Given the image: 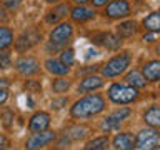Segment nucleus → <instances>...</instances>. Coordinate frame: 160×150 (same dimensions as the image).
I'll use <instances>...</instances> for the list:
<instances>
[{
    "mask_svg": "<svg viewBox=\"0 0 160 150\" xmlns=\"http://www.w3.org/2000/svg\"><path fill=\"white\" fill-rule=\"evenodd\" d=\"M92 2H93L95 7H103V5H107L110 0H92Z\"/></svg>",
    "mask_w": 160,
    "mask_h": 150,
    "instance_id": "obj_35",
    "label": "nucleus"
},
{
    "mask_svg": "<svg viewBox=\"0 0 160 150\" xmlns=\"http://www.w3.org/2000/svg\"><path fill=\"white\" fill-rule=\"evenodd\" d=\"M25 87H27L28 90H40V88H42V85H40L38 82H33V80H28V82L25 83Z\"/></svg>",
    "mask_w": 160,
    "mask_h": 150,
    "instance_id": "obj_31",
    "label": "nucleus"
},
{
    "mask_svg": "<svg viewBox=\"0 0 160 150\" xmlns=\"http://www.w3.org/2000/svg\"><path fill=\"white\" fill-rule=\"evenodd\" d=\"M142 75L148 82H157V80H160V60H152V62L145 63Z\"/></svg>",
    "mask_w": 160,
    "mask_h": 150,
    "instance_id": "obj_13",
    "label": "nucleus"
},
{
    "mask_svg": "<svg viewBox=\"0 0 160 150\" xmlns=\"http://www.w3.org/2000/svg\"><path fill=\"white\" fill-rule=\"evenodd\" d=\"M160 142V132L155 128H145L140 130L138 135L135 137V148L140 150H150Z\"/></svg>",
    "mask_w": 160,
    "mask_h": 150,
    "instance_id": "obj_4",
    "label": "nucleus"
},
{
    "mask_svg": "<svg viewBox=\"0 0 160 150\" xmlns=\"http://www.w3.org/2000/svg\"><path fill=\"white\" fill-rule=\"evenodd\" d=\"M70 87V82L67 78H57L53 82L52 85V88H53V92L55 93H62V92H67V88Z\"/></svg>",
    "mask_w": 160,
    "mask_h": 150,
    "instance_id": "obj_25",
    "label": "nucleus"
},
{
    "mask_svg": "<svg viewBox=\"0 0 160 150\" xmlns=\"http://www.w3.org/2000/svg\"><path fill=\"white\" fill-rule=\"evenodd\" d=\"M102 43L110 50H117L120 45H122V40H120V37H117V35H113V33H105Z\"/></svg>",
    "mask_w": 160,
    "mask_h": 150,
    "instance_id": "obj_23",
    "label": "nucleus"
},
{
    "mask_svg": "<svg viewBox=\"0 0 160 150\" xmlns=\"http://www.w3.org/2000/svg\"><path fill=\"white\" fill-rule=\"evenodd\" d=\"M8 147H10V140L5 135L0 133V150H7Z\"/></svg>",
    "mask_w": 160,
    "mask_h": 150,
    "instance_id": "obj_30",
    "label": "nucleus"
},
{
    "mask_svg": "<svg viewBox=\"0 0 160 150\" xmlns=\"http://www.w3.org/2000/svg\"><path fill=\"white\" fill-rule=\"evenodd\" d=\"M143 120L152 128H160V107H150L145 112Z\"/></svg>",
    "mask_w": 160,
    "mask_h": 150,
    "instance_id": "obj_15",
    "label": "nucleus"
},
{
    "mask_svg": "<svg viewBox=\"0 0 160 150\" xmlns=\"http://www.w3.org/2000/svg\"><path fill=\"white\" fill-rule=\"evenodd\" d=\"M7 98H8V93H7V90H5V88H0V105L7 102Z\"/></svg>",
    "mask_w": 160,
    "mask_h": 150,
    "instance_id": "obj_34",
    "label": "nucleus"
},
{
    "mask_svg": "<svg viewBox=\"0 0 160 150\" xmlns=\"http://www.w3.org/2000/svg\"><path fill=\"white\" fill-rule=\"evenodd\" d=\"M0 17H2V18H7V15H5V12H3L2 7H0Z\"/></svg>",
    "mask_w": 160,
    "mask_h": 150,
    "instance_id": "obj_38",
    "label": "nucleus"
},
{
    "mask_svg": "<svg viewBox=\"0 0 160 150\" xmlns=\"http://www.w3.org/2000/svg\"><path fill=\"white\" fill-rule=\"evenodd\" d=\"M53 12H55V13H57V15H58V17H65V15H67V13H68V5H58V7H57V8H55V10H53Z\"/></svg>",
    "mask_w": 160,
    "mask_h": 150,
    "instance_id": "obj_29",
    "label": "nucleus"
},
{
    "mask_svg": "<svg viewBox=\"0 0 160 150\" xmlns=\"http://www.w3.org/2000/svg\"><path fill=\"white\" fill-rule=\"evenodd\" d=\"M12 62H10V53L8 52H2L0 53V68H8Z\"/></svg>",
    "mask_w": 160,
    "mask_h": 150,
    "instance_id": "obj_27",
    "label": "nucleus"
},
{
    "mask_svg": "<svg viewBox=\"0 0 160 150\" xmlns=\"http://www.w3.org/2000/svg\"><path fill=\"white\" fill-rule=\"evenodd\" d=\"M45 67L50 73L53 75H65L68 73V67L67 65H63L60 60H55V58H48L47 62H45Z\"/></svg>",
    "mask_w": 160,
    "mask_h": 150,
    "instance_id": "obj_17",
    "label": "nucleus"
},
{
    "mask_svg": "<svg viewBox=\"0 0 160 150\" xmlns=\"http://www.w3.org/2000/svg\"><path fill=\"white\" fill-rule=\"evenodd\" d=\"M8 80H5V78H0V88H7L8 87Z\"/></svg>",
    "mask_w": 160,
    "mask_h": 150,
    "instance_id": "obj_36",
    "label": "nucleus"
},
{
    "mask_svg": "<svg viewBox=\"0 0 160 150\" xmlns=\"http://www.w3.org/2000/svg\"><path fill=\"white\" fill-rule=\"evenodd\" d=\"M157 52H158V55H160V47H158V48H157Z\"/></svg>",
    "mask_w": 160,
    "mask_h": 150,
    "instance_id": "obj_42",
    "label": "nucleus"
},
{
    "mask_svg": "<svg viewBox=\"0 0 160 150\" xmlns=\"http://www.w3.org/2000/svg\"><path fill=\"white\" fill-rule=\"evenodd\" d=\"M143 25L148 32H160V12L150 13L148 17L143 20Z\"/></svg>",
    "mask_w": 160,
    "mask_h": 150,
    "instance_id": "obj_20",
    "label": "nucleus"
},
{
    "mask_svg": "<svg viewBox=\"0 0 160 150\" xmlns=\"http://www.w3.org/2000/svg\"><path fill=\"white\" fill-rule=\"evenodd\" d=\"M85 150H108V137H95L87 142Z\"/></svg>",
    "mask_w": 160,
    "mask_h": 150,
    "instance_id": "obj_21",
    "label": "nucleus"
},
{
    "mask_svg": "<svg viewBox=\"0 0 160 150\" xmlns=\"http://www.w3.org/2000/svg\"><path fill=\"white\" fill-rule=\"evenodd\" d=\"M87 133H88V127H85V125H72V127H68L65 130V135L70 140H80Z\"/></svg>",
    "mask_w": 160,
    "mask_h": 150,
    "instance_id": "obj_18",
    "label": "nucleus"
},
{
    "mask_svg": "<svg viewBox=\"0 0 160 150\" xmlns=\"http://www.w3.org/2000/svg\"><path fill=\"white\" fill-rule=\"evenodd\" d=\"M105 15L110 18H123L130 15V5L127 0H112L105 8Z\"/></svg>",
    "mask_w": 160,
    "mask_h": 150,
    "instance_id": "obj_6",
    "label": "nucleus"
},
{
    "mask_svg": "<svg viewBox=\"0 0 160 150\" xmlns=\"http://www.w3.org/2000/svg\"><path fill=\"white\" fill-rule=\"evenodd\" d=\"M38 40H40V33L37 30H28L27 33H23L22 37L17 40L15 47H17V50H20V52H23V50H27V48L32 47V45H35Z\"/></svg>",
    "mask_w": 160,
    "mask_h": 150,
    "instance_id": "obj_12",
    "label": "nucleus"
},
{
    "mask_svg": "<svg viewBox=\"0 0 160 150\" xmlns=\"http://www.w3.org/2000/svg\"><path fill=\"white\" fill-rule=\"evenodd\" d=\"M73 28L70 23H60L58 27H55L52 32H50V42L53 45H63L68 42V38L72 37Z\"/></svg>",
    "mask_w": 160,
    "mask_h": 150,
    "instance_id": "obj_7",
    "label": "nucleus"
},
{
    "mask_svg": "<svg viewBox=\"0 0 160 150\" xmlns=\"http://www.w3.org/2000/svg\"><path fill=\"white\" fill-rule=\"evenodd\" d=\"M20 2H22V0H2V3L5 5V7H8L10 10L17 8L18 5H20Z\"/></svg>",
    "mask_w": 160,
    "mask_h": 150,
    "instance_id": "obj_28",
    "label": "nucleus"
},
{
    "mask_svg": "<svg viewBox=\"0 0 160 150\" xmlns=\"http://www.w3.org/2000/svg\"><path fill=\"white\" fill-rule=\"evenodd\" d=\"M65 103H67V98H58V100H53V102H52V108H62L63 107V105Z\"/></svg>",
    "mask_w": 160,
    "mask_h": 150,
    "instance_id": "obj_32",
    "label": "nucleus"
},
{
    "mask_svg": "<svg viewBox=\"0 0 160 150\" xmlns=\"http://www.w3.org/2000/svg\"><path fill=\"white\" fill-rule=\"evenodd\" d=\"M130 65V55L128 53H120L117 57L110 58L107 65L102 67V75L103 77H117V75L123 73Z\"/></svg>",
    "mask_w": 160,
    "mask_h": 150,
    "instance_id": "obj_3",
    "label": "nucleus"
},
{
    "mask_svg": "<svg viewBox=\"0 0 160 150\" xmlns=\"http://www.w3.org/2000/svg\"><path fill=\"white\" fill-rule=\"evenodd\" d=\"M135 27L137 23L135 22H123L118 25V37H132L135 33Z\"/></svg>",
    "mask_w": 160,
    "mask_h": 150,
    "instance_id": "obj_24",
    "label": "nucleus"
},
{
    "mask_svg": "<svg viewBox=\"0 0 160 150\" xmlns=\"http://www.w3.org/2000/svg\"><path fill=\"white\" fill-rule=\"evenodd\" d=\"M58 18H60V17H58V15L55 13V12H48V15H47V22H48V23H53V22H57Z\"/></svg>",
    "mask_w": 160,
    "mask_h": 150,
    "instance_id": "obj_33",
    "label": "nucleus"
},
{
    "mask_svg": "<svg viewBox=\"0 0 160 150\" xmlns=\"http://www.w3.org/2000/svg\"><path fill=\"white\" fill-rule=\"evenodd\" d=\"M60 62H62L63 65H67V67H70V65H73V62H75L73 50H72V48L63 50V52H62V57H60Z\"/></svg>",
    "mask_w": 160,
    "mask_h": 150,
    "instance_id": "obj_26",
    "label": "nucleus"
},
{
    "mask_svg": "<svg viewBox=\"0 0 160 150\" xmlns=\"http://www.w3.org/2000/svg\"><path fill=\"white\" fill-rule=\"evenodd\" d=\"M143 40H145V42H152V40H153V32L147 33V35H145V37H143Z\"/></svg>",
    "mask_w": 160,
    "mask_h": 150,
    "instance_id": "obj_37",
    "label": "nucleus"
},
{
    "mask_svg": "<svg viewBox=\"0 0 160 150\" xmlns=\"http://www.w3.org/2000/svg\"><path fill=\"white\" fill-rule=\"evenodd\" d=\"M108 98L113 103L125 105V103H132L133 100L138 98V90L132 87V85H123V83H113L108 88Z\"/></svg>",
    "mask_w": 160,
    "mask_h": 150,
    "instance_id": "obj_2",
    "label": "nucleus"
},
{
    "mask_svg": "<svg viewBox=\"0 0 160 150\" xmlns=\"http://www.w3.org/2000/svg\"><path fill=\"white\" fill-rule=\"evenodd\" d=\"M17 70L22 75H33L40 70V65L35 58L32 57H22L17 62Z\"/></svg>",
    "mask_w": 160,
    "mask_h": 150,
    "instance_id": "obj_10",
    "label": "nucleus"
},
{
    "mask_svg": "<svg viewBox=\"0 0 160 150\" xmlns=\"http://www.w3.org/2000/svg\"><path fill=\"white\" fill-rule=\"evenodd\" d=\"M125 80H127L128 85H132V87L135 88H142L147 85V80H145V77L140 72H137V70H133V72H130L127 77H125Z\"/></svg>",
    "mask_w": 160,
    "mask_h": 150,
    "instance_id": "obj_19",
    "label": "nucleus"
},
{
    "mask_svg": "<svg viewBox=\"0 0 160 150\" xmlns=\"http://www.w3.org/2000/svg\"><path fill=\"white\" fill-rule=\"evenodd\" d=\"M103 85V80L102 77H98V75H88V77H85L82 82L78 85V92H92V90H97Z\"/></svg>",
    "mask_w": 160,
    "mask_h": 150,
    "instance_id": "obj_14",
    "label": "nucleus"
},
{
    "mask_svg": "<svg viewBox=\"0 0 160 150\" xmlns=\"http://www.w3.org/2000/svg\"><path fill=\"white\" fill-rule=\"evenodd\" d=\"M130 115V108H120L117 110V112L110 113L107 118L103 120L102 123V128L105 130V132H110V130H117L120 127V123H122V120H125Z\"/></svg>",
    "mask_w": 160,
    "mask_h": 150,
    "instance_id": "obj_8",
    "label": "nucleus"
},
{
    "mask_svg": "<svg viewBox=\"0 0 160 150\" xmlns=\"http://www.w3.org/2000/svg\"><path fill=\"white\" fill-rule=\"evenodd\" d=\"M75 2H77V3H80V5H82V3H85V2H88V0H75Z\"/></svg>",
    "mask_w": 160,
    "mask_h": 150,
    "instance_id": "obj_39",
    "label": "nucleus"
},
{
    "mask_svg": "<svg viewBox=\"0 0 160 150\" xmlns=\"http://www.w3.org/2000/svg\"><path fill=\"white\" fill-rule=\"evenodd\" d=\"M112 143L117 150H133L135 148V137L130 132H123V133L115 135Z\"/></svg>",
    "mask_w": 160,
    "mask_h": 150,
    "instance_id": "obj_11",
    "label": "nucleus"
},
{
    "mask_svg": "<svg viewBox=\"0 0 160 150\" xmlns=\"http://www.w3.org/2000/svg\"><path fill=\"white\" fill-rule=\"evenodd\" d=\"M13 42V33L12 30L7 27H0V50L7 48L10 43Z\"/></svg>",
    "mask_w": 160,
    "mask_h": 150,
    "instance_id": "obj_22",
    "label": "nucleus"
},
{
    "mask_svg": "<svg viewBox=\"0 0 160 150\" xmlns=\"http://www.w3.org/2000/svg\"><path fill=\"white\" fill-rule=\"evenodd\" d=\"M105 108V100L102 95L93 93V95H87V97L80 98L78 102L73 103L72 107V117L73 118H87V117H93V115L100 113Z\"/></svg>",
    "mask_w": 160,
    "mask_h": 150,
    "instance_id": "obj_1",
    "label": "nucleus"
},
{
    "mask_svg": "<svg viewBox=\"0 0 160 150\" xmlns=\"http://www.w3.org/2000/svg\"><path fill=\"white\" fill-rule=\"evenodd\" d=\"M48 3H55V2H58V0H47Z\"/></svg>",
    "mask_w": 160,
    "mask_h": 150,
    "instance_id": "obj_41",
    "label": "nucleus"
},
{
    "mask_svg": "<svg viewBox=\"0 0 160 150\" xmlns=\"http://www.w3.org/2000/svg\"><path fill=\"white\" fill-rule=\"evenodd\" d=\"M55 132H52V130H42V132H37L33 133L32 137H30L27 140V143H25V147H27V150H38L42 147H47L48 143H52L55 140Z\"/></svg>",
    "mask_w": 160,
    "mask_h": 150,
    "instance_id": "obj_5",
    "label": "nucleus"
},
{
    "mask_svg": "<svg viewBox=\"0 0 160 150\" xmlns=\"http://www.w3.org/2000/svg\"><path fill=\"white\" fill-rule=\"evenodd\" d=\"M50 125V115L47 112H37L30 118L28 127L32 132H42V130H47Z\"/></svg>",
    "mask_w": 160,
    "mask_h": 150,
    "instance_id": "obj_9",
    "label": "nucleus"
},
{
    "mask_svg": "<svg viewBox=\"0 0 160 150\" xmlns=\"http://www.w3.org/2000/svg\"><path fill=\"white\" fill-rule=\"evenodd\" d=\"M152 150H160V145H155V147H153Z\"/></svg>",
    "mask_w": 160,
    "mask_h": 150,
    "instance_id": "obj_40",
    "label": "nucleus"
},
{
    "mask_svg": "<svg viewBox=\"0 0 160 150\" xmlns=\"http://www.w3.org/2000/svg\"><path fill=\"white\" fill-rule=\"evenodd\" d=\"M93 8H88V7H83V5H78V7H75L72 10V18L75 22H85V20L92 18L93 17Z\"/></svg>",
    "mask_w": 160,
    "mask_h": 150,
    "instance_id": "obj_16",
    "label": "nucleus"
}]
</instances>
